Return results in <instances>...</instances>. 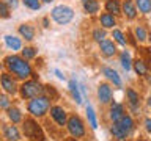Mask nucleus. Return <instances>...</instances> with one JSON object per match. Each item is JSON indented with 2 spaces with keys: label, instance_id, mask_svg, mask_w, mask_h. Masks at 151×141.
<instances>
[{
  "label": "nucleus",
  "instance_id": "obj_1",
  "mask_svg": "<svg viewBox=\"0 0 151 141\" xmlns=\"http://www.w3.org/2000/svg\"><path fill=\"white\" fill-rule=\"evenodd\" d=\"M5 66H6V69H8L16 78L25 80V78L30 77V75H33L32 66H30V63H28V60H25L24 56L8 55L6 58H5Z\"/></svg>",
  "mask_w": 151,
  "mask_h": 141
},
{
  "label": "nucleus",
  "instance_id": "obj_2",
  "mask_svg": "<svg viewBox=\"0 0 151 141\" xmlns=\"http://www.w3.org/2000/svg\"><path fill=\"white\" fill-rule=\"evenodd\" d=\"M50 107V99L46 97V96H38V97H33L30 102H28V113L33 116V118H41L44 116L47 110Z\"/></svg>",
  "mask_w": 151,
  "mask_h": 141
},
{
  "label": "nucleus",
  "instance_id": "obj_3",
  "mask_svg": "<svg viewBox=\"0 0 151 141\" xmlns=\"http://www.w3.org/2000/svg\"><path fill=\"white\" fill-rule=\"evenodd\" d=\"M52 19L58 24V25H68L74 19V9L68 5H57L52 9Z\"/></svg>",
  "mask_w": 151,
  "mask_h": 141
},
{
  "label": "nucleus",
  "instance_id": "obj_4",
  "mask_svg": "<svg viewBox=\"0 0 151 141\" xmlns=\"http://www.w3.org/2000/svg\"><path fill=\"white\" fill-rule=\"evenodd\" d=\"M19 91H21V96L24 99H33V97L42 96L44 88H42V85L40 82H36V80H27L25 83H22V86Z\"/></svg>",
  "mask_w": 151,
  "mask_h": 141
},
{
  "label": "nucleus",
  "instance_id": "obj_5",
  "mask_svg": "<svg viewBox=\"0 0 151 141\" xmlns=\"http://www.w3.org/2000/svg\"><path fill=\"white\" fill-rule=\"evenodd\" d=\"M24 133H25V136L30 141H42L44 140V133H42L41 127L32 118H27L24 121Z\"/></svg>",
  "mask_w": 151,
  "mask_h": 141
},
{
  "label": "nucleus",
  "instance_id": "obj_6",
  "mask_svg": "<svg viewBox=\"0 0 151 141\" xmlns=\"http://www.w3.org/2000/svg\"><path fill=\"white\" fill-rule=\"evenodd\" d=\"M66 127H68V132L74 138H82L85 135V125L79 116H71L66 122Z\"/></svg>",
  "mask_w": 151,
  "mask_h": 141
},
{
  "label": "nucleus",
  "instance_id": "obj_7",
  "mask_svg": "<svg viewBox=\"0 0 151 141\" xmlns=\"http://www.w3.org/2000/svg\"><path fill=\"white\" fill-rule=\"evenodd\" d=\"M0 85H2V88L8 94H16L19 91V88L16 85V80H14L9 74H2L0 75Z\"/></svg>",
  "mask_w": 151,
  "mask_h": 141
},
{
  "label": "nucleus",
  "instance_id": "obj_8",
  "mask_svg": "<svg viewBox=\"0 0 151 141\" xmlns=\"http://www.w3.org/2000/svg\"><path fill=\"white\" fill-rule=\"evenodd\" d=\"M50 116L54 118V121L57 122L58 125H66V122H68V119H66V111L63 110V107H52L50 108Z\"/></svg>",
  "mask_w": 151,
  "mask_h": 141
},
{
  "label": "nucleus",
  "instance_id": "obj_9",
  "mask_svg": "<svg viewBox=\"0 0 151 141\" xmlns=\"http://www.w3.org/2000/svg\"><path fill=\"white\" fill-rule=\"evenodd\" d=\"M98 97L101 103H109L112 100V88L107 83H101L98 86Z\"/></svg>",
  "mask_w": 151,
  "mask_h": 141
},
{
  "label": "nucleus",
  "instance_id": "obj_10",
  "mask_svg": "<svg viewBox=\"0 0 151 141\" xmlns=\"http://www.w3.org/2000/svg\"><path fill=\"white\" fill-rule=\"evenodd\" d=\"M3 41H5V46H6L9 50H13V52H17V50L22 49V41H21V38H17V36H14V35L3 36Z\"/></svg>",
  "mask_w": 151,
  "mask_h": 141
},
{
  "label": "nucleus",
  "instance_id": "obj_11",
  "mask_svg": "<svg viewBox=\"0 0 151 141\" xmlns=\"http://www.w3.org/2000/svg\"><path fill=\"white\" fill-rule=\"evenodd\" d=\"M3 135H5V138H6L8 141H19L21 140V133H19L17 127L11 125V124L3 125Z\"/></svg>",
  "mask_w": 151,
  "mask_h": 141
},
{
  "label": "nucleus",
  "instance_id": "obj_12",
  "mask_svg": "<svg viewBox=\"0 0 151 141\" xmlns=\"http://www.w3.org/2000/svg\"><path fill=\"white\" fill-rule=\"evenodd\" d=\"M99 47H101V53L104 56H113L116 53V47L113 44V41H109V39H104L99 42Z\"/></svg>",
  "mask_w": 151,
  "mask_h": 141
},
{
  "label": "nucleus",
  "instance_id": "obj_13",
  "mask_svg": "<svg viewBox=\"0 0 151 141\" xmlns=\"http://www.w3.org/2000/svg\"><path fill=\"white\" fill-rule=\"evenodd\" d=\"M121 9H123V13H124V16L127 19H134L137 16V6L132 0H124L121 5Z\"/></svg>",
  "mask_w": 151,
  "mask_h": 141
},
{
  "label": "nucleus",
  "instance_id": "obj_14",
  "mask_svg": "<svg viewBox=\"0 0 151 141\" xmlns=\"http://www.w3.org/2000/svg\"><path fill=\"white\" fill-rule=\"evenodd\" d=\"M123 116H124V110H123V105H121V103L113 102V103H112V107H110V119H112L113 122H118Z\"/></svg>",
  "mask_w": 151,
  "mask_h": 141
},
{
  "label": "nucleus",
  "instance_id": "obj_15",
  "mask_svg": "<svg viewBox=\"0 0 151 141\" xmlns=\"http://www.w3.org/2000/svg\"><path fill=\"white\" fill-rule=\"evenodd\" d=\"M17 31H19V35H21L22 38H25L27 41H32L33 38H35V28H33L32 25H28V24H22V25H19Z\"/></svg>",
  "mask_w": 151,
  "mask_h": 141
},
{
  "label": "nucleus",
  "instance_id": "obj_16",
  "mask_svg": "<svg viewBox=\"0 0 151 141\" xmlns=\"http://www.w3.org/2000/svg\"><path fill=\"white\" fill-rule=\"evenodd\" d=\"M102 74L106 75L110 82H113V85L121 86V78H120V75H118V72H116L115 69H112V68H102Z\"/></svg>",
  "mask_w": 151,
  "mask_h": 141
},
{
  "label": "nucleus",
  "instance_id": "obj_17",
  "mask_svg": "<svg viewBox=\"0 0 151 141\" xmlns=\"http://www.w3.org/2000/svg\"><path fill=\"white\" fill-rule=\"evenodd\" d=\"M99 22H101V25L104 28H113V25H116V21H115V16L110 13H104L101 14V17H99Z\"/></svg>",
  "mask_w": 151,
  "mask_h": 141
},
{
  "label": "nucleus",
  "instance_id": "obj_18",
  "mask_svg": "<svg viewBox=\"0 0 151 141\" xmlns=\"http://www.w3.org/2000/svg\"><path fill=\"white\" fill-rule=\"evenodd\" d=\"M68 88H69L71 94H73V97H74L76 103H77V105H80V103H82V96H80V91H79V85H77V82H76V80H69Z\"/></svg>",
  "mask_w": 151,
  "mask_h": 141
},
{
  "label": "nucleus",
  "instance_id": "obj_19",
  "mask_svg": "<svg viewBox=\"0 0 151 141\" xmlns=\"http://www.w3.org/2000/svg\"><path fill=\"white\" fill-rule=\"evenodd\" d=\"M110 132H112L113 138H116L118 141L126 140V136H127V132L123 130V129H121V125L118 124V122H113V125L110 127Z\"/></svg>",
  "mask_w": 151,
  "mask_h": 141
},
{
  "label": "nucleus",
  "instance_id": "obj_20",
  "mask_svg": "<svg viewBox=\"0 0 151 141\" xmlns=\"http://www.w3.org/2000/svg\"><path fill=\"white\" fill-rule=\"evenodd\" d=\"M82 6L88 14H96L99 11V3L98 0H82Z\"/></svg>",
  "mask_w": 151,
  "mask_h": 141
},
{
  "label": "nucleus",
  "instance_id": "obj_21",
  "mask_svg": "<svg viewBox=\"0 0 151 141\" xmlns=\"http://www.w3.org/2000/svg\"><path fill=\"white\" fill-rule=\"evenodd\" d=\"M106 9H107V13L113 14V16L121 14V5H120V2H118V0H107Z\"/></svg>",
  "mask_w": 151,
  "mask_h": 141
},
{
  "label": "nucleus",
  "instance_id": "obj_22",
  "mask_svg": "<svg viewBox=\"0 0 151 141\" xmlns=\"http://www.w3.org/2000/svg\"><path fill=\"white\" fill-rule=\"evenodd\" d=\"M6 113H8V118L13 121V124H17V122L22 121V115H21V111H19V108L9 107V108H6Z\"/></svg>",
  "mask_w": 151,
  "mask_h": 141
},
{
  "label": "nucleus",
  "instance_id": "obj_23",
  "mask_svg": "<svg viewBox=\"0 0 151 141\" xmlns=\"http://www.w3.org/2000/svg\"><path fill=\"white\" fill-rule=\"evenodd\" d=\"M118 124L121 125V129L124 130V132H127V133H129V132L134 129V121H132V118L131 116H123L120 121H118Z\"/></svg>",
  "mask_w": 151,
  "mask_h": 141
},
{
  "label": "nucleus",
  "instance_id": "obj_24",
  "mask_svg": "<svg viewBox=\"0 0 151 141\" xmlns=\"http://www.w3.org/2000/svg\"><path fill=\"white\" fill-rule=\"evenodd\" d=\"M135 6L139 8L140 13L150 14L151 13V0H135Z\"/></svg>",
  "mask_w": 151,
  "mask_h": 141
},
{
  "label": "nucleus",
  "instance_id": "obj_25",
  "mask_svg": "<svg viewBox=\"0 0 151 141\" xmlns=\"http://www.w3.org/2000/svg\"><path fill=\"white\" fill-rule=\"evenodd\" d=\"M126 96H127V100H129V105L131 107H139V103H140V97H139V94H137L134 89H126Z\"/></svg>",
  "mask_w": 151,
  "mask_h": 141
},
{
  "label": "nucleus",
  "instance_id": "obj_26",
  "mask_svg": "<svg viewBox=\"0 0 151 141\" xmlns=\"http://www.w3.org/2000/svg\"><path fill=\"white\" fill-rule=\"evenodd\" d=\"M87 118H88V122L91 125L93 130L98 129V119H96V115H94V110L91 105H87Z\"/></svg>",
  "mask_w": 151,
  "mask_h": 141
},
{
  "label": "nucleus",
  "instance_id": "obj_27",
  "mask_svg": "<svg viewBox=\"0 0 151 141\" xmlns=\"http://www.w3.org/2000/svg\"><path fill=\"white\" fill-rule=\"evenodd\" d=\"M120 60H121L123 69H124L126 72H129V70H131V64H132V63H131V55H129V52H127V50H123Z\"/></svg>",
  "mask_w": 151,
  "mask_h": 141
},
{
  "label": "nucleus",
  "instance_id": "obj_28",
  "mask_svg": "<svg viewBox=\"0 0 151 141\" xmlns=\"http://www.w3.org/2000/svg\"><path fill=\"white\" fill-rule=\"evenodd\" d=\"M134 69H135L137 75H146V74H148V68H146V63L143 60L134 61Z\"/></svg>",
  "mask_w": 151,
  "mask_h": 141
},
{
  "label": "nucleus",
  "instance_id": "obj_29",
  "mask_svg": "<svg viewBox=\"0 0 151 141\" xmlns=\"http://www.w3.org/2000/svg\"><path fill=\"white\" fill-rule=\"evenodd\" d=\"M134 33H135V38H137V39H139L140 42H145L146 39H148V33H146L145 27L137 25V27L134 28Z\"/></svg>",
  "mask_w": 151,
  "mask_h": 141
},
{
  "label": "nucleus",
  "instance_id": "obj_30",
  "mask_svg": "<svg viewBox=\"0 0 151 141\" xmlns=\"http://www.w3.org/2000/svg\"><path fill=\"white\" fill-rule=\"evenodd\" d=\"M112 36H113V39H115L120 46H126V38H124V35H123L121 30H113Z\"/></svg>",
  "mask_w": 151,
  "mask_h": 141
},
{
  "label": "nucleus",
  "instance_id": "obj_31",
  "mask_svg": "<svg viewBox=\"0 0 151 141\" xmlns=\"http://www.w3.org/2000/svg\"><path fill=\"white\" fill-rule=\"evenodd\" d=\"M22 3L25 5L27 8L33 9V11H38V9L41 8V2H40V0H22Z\"/></svg>",
  "mask_w": 151,
  "mask_h": 141
},
{
  "label": "nucleus",
  "instance_id": "obj_32",
  "mask_svg": "<svg viewBox=\"0 0 151 141\" xmlns=\"http://www.w3.org/2000/svg\"><path fill=\"white\" fill-rule=\"evenodd\" d=\"M22 56L25 60H32V58L36 56V50L33 49V47H24L22 49Z\"/></svg>",
  "mask_w": 151,
  "mask_h": 141
},
{
  "label": "nucleus",
  "instance_id": "obj_33",
  "mask_svg": "<svg viewBox=\"0 0 151 141\" xmlns=\"http://www.w3.org/2000/svg\"><path fill=\"white\" fill-rule=\"evenodd\" d=\"M0 17H9V6L5 0H0Z\"/></svg>",
  "mask_w": 151,
  "mask_h": 141
},
{
  "label": "nucleus",
  "instance_id": "obj_34",
  "mask_svg": "<svg viewBox=\"0 0 151 141\" xmlns=\"http://www.w3.org/2000/svg\"><path fill=\"white\" fill-rule=\"evenodd\" d=\"M93 38H94V41H98V42H101L106 39V30H101V28H96V30L93 31Z\"/></svg>",
  "mask_w": 151,
  "mask_h": 141
},
{
  "label": "nucleus",
  "instance_id": "obj_35",
  "mask_svg": "<svg viewBox=\"0 0 151 141\" xmlns=\"http://www.w3.org/2000/svg\"><path fill=\"white\" fill-rule=\"evenodd\" d=\"M0 108H9V100L6 96H0Z\"/></svg>",
  "mask_w": 151,
  "mask_h": 141
},
{
  "label": "nucleus",
  "instance_id": "obj_36",
  "mask_svg": "<svg viewBox=\"0 0 151 141\" xmlns=\"http://www.w3.org/2000/svg\"><path fill=\"white\" fill-rule=\"evenodd\" d=\"M5 2H6V5L9 8H17V5H19L17 0H5Z\"/></svg>",
  "mask_w": 151,
  "mask_h": 141
},
{
  "label": "nucleus",
  "instance_id": "obj_37",
  "mask_svg": "<svg viewBox=\"0 0 151 141\" xmlns=\"http://www.w3.org/2000/svg\"><path fill=\"white\" fill-rule=\"evenodd\" d=\"M145 127H146V130L151 133V119H150V118H146V119H145Z\"/></svg>",
  "mask_w": 151,
  "mask_h": 141
},
{
  "label": "nucleus",
  "instance_id": "obj_38",
  "mask_svg": "<svg viewBox=\"0 0 151 141\" xmlns=\"http://www.w3.org/2000/svg\"><path fill=\"white\" fill-rule=\"evenodd\" d=\"M55 74H57V77H58L60 80H65V75H63V72H61V70L55 69Z\"/></svg>",
  "mask_w": 151,
  "mask_h": 141
},
{
  "label": "nucleus",
  "instance_id": "obj_39",
  "mask_svg": "<svg viewBox=\"0 0 151 141\" xmlns=\"http://www.w3.org/2000/svg\"><path fill=\"white\" fill-rule=\"evenodd\" d=\"M42 24H44V27H46V28L49 27V21H47V19H42Z\"/></svg>",
  "mask_w": 151,
  "mask_h": 141
},
{
  "label": "nucleus",
  "instance_id": "obj_40",
  "mask_svg": "<svg viewBox=\"0 0 151 141\" xmlns=\"http://www.w3.org/2000/svg\"><path fill=\"white\" fill-rule=\"evenodd\" d=\"M148 107H150V108H151V96H150V97H148Z\"/></svg>",
  "mask_w": 151,
  "mask_h": 141
},
{
  "label": "nucleus",
  "instance_id": "obj_41",
  "mask_svg": "<svg viewBox=\"0 0 151 141\" xmlns=\"http://www.w3.org/2000/svg\"><path fill=\"white\" fill-rule=\"evenodd\" d=\"M44 3H50V2H54V0H42Z\"/></svg>",
  "mask_w": 151,
  "mask_h": 141
},
{
  "label": "nucleus",
  "instance_id": "obj_42",
  "mask_svg": "<svg viewBox=\"0 0 151 141\" xmlns=\"http://www.w3.org/2000/svg\"><path fill=\"white\" fill-rule=\"evenodd\" d=\"M68 141H77V140H76V138H74V140H68Z\"/></svg>",
  "mask_w": 151,
  "mask_h": 141
},
{
  "label": "nucleus",
  "instance_id": "obj_43",
  "mask_svg": "<svg viewBox=\"0 0 151 141\" xmlns=\"http://www.w3.org/2000/svg\"><path fill=\"white\" fill-rule=\"evenodd\" d=\"M2 66H3V64H2V63H0V69H2Z\"/></svg>",
  "mask_w": 151,
  "mask_h": 141
},
{
  "label": "nucleus",
  "instance_id": "obj_44",
  "mask_svg": "<svg viewBox=\"0 0 151 141\" xmlns=\"http://www.w3.org/2000/svg\"><path fill=\"white\" fill-rule=\"evenodd\" d=\"M137 141H143V140H137Z\"/></svg>",
  "mask_w": 151,
  "mask_h": 141
}]
</instances>
